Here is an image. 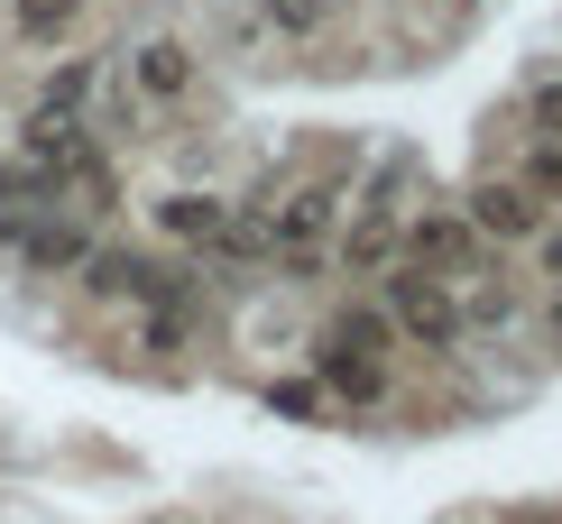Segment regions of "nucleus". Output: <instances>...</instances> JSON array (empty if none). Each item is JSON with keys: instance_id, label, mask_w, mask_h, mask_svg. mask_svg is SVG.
<instances>
[{"instance_id": "f257e3e1", "label": "nucleus", "mask_w": 562, "mask_h": 524, "mask_svg": "<svg viewBox=\"0 0 562 524\" xmlns=\"http://www.w3.org/2000/svg\"><path fill=\"white\" fill-rule=\"evenodd\" d=\"M379 314L396 322V341H415V350H434V360H452L461 350V285L452 276H434V267H415V258H387L379 267Z\"/></svg>"}, {"instance_id": "f03ea898", "label": "nucleus", "mask_w": 562, "mask_h": 524, "mask_svg": "<svg viewBox=\"0 0 562 524\" xmlns=\"http://www.w3.org/2000/svg\"><path fill=\"white\" fill-rule=\"evenodd\" d=\"M333 230H341V175H304L295 194L268 212V258H277L286 276H323Z\"/></svg>"}, {"instance_id": "7ed1b4c3", "label": "nucleus", "mask_w": 562, "mask_h": 524, "mask_svg": "<svg viewBox=\"0 0 562 524\" xmlns=\"http://www.w3.org/2000/svg\"><path fill=\"white\" fill-rule=\"evenodd\" d=\"M75 285L102 295V304H157V314H194V295H203L184 267H157V258H138V249H83Z\"/></svg>"}, {"instance_id": "20e7f679", "label": "nucleus", "mask_w": 562, "mask_h": 524, "mask_svg": "<svg viewBox=\"0 0 562 524\" xmlns=\"http://www.w3.org/2000/svg\"><path fill=\"white\" fill-rule=\"evenodd\" d=\"M396 258H415V267L471 285L488 267V240L471 230V212H461V203H425V212H406V230H396Z\"/></svg>"}, {"instance_id": "39448f33", "label": "nucleus", "mask_w": 562, "mask_h": 524, "mask_svg": "<svg viewBox=\"0 0 562 524\" xmlns=\"http://www.w3.org/2000/svg\"><path fill=\"white\" fill-rule=\"evenodd\" d=\"M461 212H471V230L488 249H535V230L553 221V203L544 194H526L507 166H488V175H471V194H461Z\"/></svg>"}, {"instance_id": "423d86ee", "label": "nucleus", "mask_w": 562, "mask_h": 524, "mask_svg": "<svg viewBox=\"0 0 562 524\" xmlns=\"http://www.w3.org/2000/svg\"><path fill=\"white\" fill-rule=\"evenodd\" d=\"M314 387L323 396H341V405H387V360H369V350H350V341H333V331H323L314 341Z\"/></svg>"}, {"instance_id": "0eeeda50", "label": "nucleus", "mask_w": 562, "mask_h": 524, "mask_svg": "<svg viewBox=\"0 0 562 524\" xmlns=\"http://www.w3.org/2000/svg\"><path fill=\"white\" fill-rule=\"evenodd\" d=\"M194 75H203V65H194V46H184V37H148L130 56V92H138V102H184Z\"/></svg>"}, {"instance_id": "6e6552de", "label": "nucleus", "mask_w": 562, "mask_h": 524, "mask_svg": "<svg viewBox=\"0 0 562 524\" xmlns=\"http://www.w3.org/2000/svg\"><path fill=\"white\" fill-rule=\"evenodd\" d=\"M157 230H167L176 249H213L231 230V203L222 194H167V203H157Z\"/></svg>"}, {"instance_id": "1a4fd4ad", "label": "nucleus", "mask_w": 562, "mask_h": 524, "mask_svg": "<svg viewBox=\"0 0 562 524\" xmlns=\"http://www.w3.org/2000/svg\"><path fill=\"white\" fill-rule=\"evenodd\" d=\"M507 175L526 184V194H544V203H562V138L553 129H517V166H507Z\"/></svg>"}, {"instance_id": "9d476101", "label": "nucleus", "mask_w": 562, "mask_h": 524, "mask_svg": "<svg viewBox=\"0 0 562 524\" xmlns=\"http://www.w3.org/2000/svg\"><path fill=\"white\" fill-rule=\"evenodd\" d=\"M83 29V0H10V37H29V46H65Z\"/></svg>"}, {"instance_id": "9b49d317", "label": "nucleus", "mask_w": 562, "mask_h": 524, "mask_svg": "<svg viewBox=\"0 0 562 524\" xmlns=\"http://www.w3.org/2000/svg\"><path fill=\"white\" fill-rule=\"evenodd\" d=\"M323 331H333V341H350V350H369V360H387V350H396V322L379 314V304H341Z\"/></svg>"}, {"instance_id": "f8f14e48", "label": "nucleus", "mask_w": 562, "mask_h": 524, "mask_svg": "<svg viewBox=\"0 0 562 524\" xmlns=\"http://www.w3.org/2000/svg\"><path fill=\"white\" fill-rule=\"evenodd\" d=\"M92 83H102V75H92V65H56V75L37 83V111H65V121H83Z\"/></svg>"}, {"instance_id": "ddd939ff", "label": "nucleus", "mask_w": 562, "mask_h": 524, "mask_svg": "<svg viewBox=\"0 0 562 524\" xmlns=\"http://www.w3.org/2000/svg\"><path fill=\"white\" fill-rule=\"evenodd\" d=\"M259 19L277 37H323L333 29V0H259Z\"/></svg>"}, {"instance_id": "4468645a", "label": "nucleus", "mask_w": 562, "mask_h": 524, "mask_svg": "<svg viewBox=\"0 0 562 524\" xmlns=\"http://www.w3.org/2000/svg\"><path fill=\"white\" fill-rule=\"evenodd\" d=\"M526 121L562 138V75H544V83H535V92H526Z\"/></svg>"}, {"instance_id": "2eb2a0df", "label": "nucleus", "mask_w": 562, "mask_h": 524, "mask_svg": "<svg viewBox=\"0 0 562 524\" xmlns=\"http://www.w3.org/2000/svg\"><path fill=\"white\" fill-rule=\"evenodd\" d=\"M268 405H277V414H295V423H314L323 414V387H295V377H286V387H268Z\"/></svg>"}, {"instance_id": "dca6fc26", "label": "nucleus", "mask_w": 562, "mask_h": 524, "mask_svg": "<svg viewBox=\"0 0 562 524\" xmlns=\"http://www.w3.org/2000/svg\"><path fill=\"white\" fill-rule=\"evenodd\" d=\"M19 194H46V184H37V175H29V166H19V157H10V166H0V203H19Z\"/></svg>"}, {"instance_id": "f3484780", "label": "nucleus", "mask_w": 562, "mask_h": 524, "mask_svg": "<svg viewBox=\"0 0 562 524\" xmlns=\"http://www.w3.org/2000/svg\"><path fill=\"white\" fill-rule=\"evenodd\" d=\"M535 249H544V276H562V221H544V230H535Z\"/></svg>"}, {"instance_id": "a211bd4d", "label": "nucleus", "mask_w": 562, "mask_h": 524, "mask_svg": "<svg viewBox=\"0 0 562 524\" xmlns=\"http://www.w3.org/2000/svg\"><path fill=\"white\" fill-rule=\"evenodd\" d=\"M544 322H553V341H562V285H553V304H544Z\"/></svg>"}, {"instance_id": "6ab92c4d", "label": "nucleus", "mask_w": 562, "mask_h": 524, "mask_svg": "<svg viewBox=\"0 0 562 524\" xmlns=\"http://www.w3.org/2000/svg\"><path fill=\"white\" fill-rule=\"evenodd\" d=\"M507 524H535V515H507Z\"/></svg>"}, {"instance_id": "aec40b11", "label": "nucleus", "mask_w": 562, "mask_h": 524, "mask_svg": "<svg viewBox=\"0 0 562 524\" xmlns=\"http://www.w3.org/2000/svg\"><path fill=\"white\" fill-rule=\"evenodd\" d=\"M157 524H176V515H157Z\"/></svg>"}]
</instances>
